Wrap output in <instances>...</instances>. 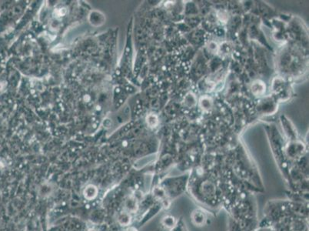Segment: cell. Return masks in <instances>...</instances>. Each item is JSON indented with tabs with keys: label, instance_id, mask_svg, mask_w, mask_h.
Segmentation results:
<instances>
[{
	"label": "cell",
	"instance_id": "cell-1",
	"mask_svg": "<svg viewBox=\"0 0 309 231\" xmlns=\"http://www.w3.org/2000/svg\"><path fill=\"white\" fill-rule=\"evenodd\" d=\"M266 86L263 84V82H254L252 86V91L254 94H262L264 93Z\"/></svg>",
	"mask_w": 309,
	"mask_h": 231
},
{
	"label": "cell",
	"instance_id": "cell-2",
	"mask_svg": "<svg viewBox=\"0 0 309 231\" xmlns=\"http://www.w3.org/2000/svg\"><path fill=\"white\" fill-rule=\"evenodd\" d=\"M157 118L156 116L154 115H149L148 117H147V123L150 126L153 127V126H156L157 124Z\"/></svg>",
	"mask_w": 309,
	"mask_h": 231
}]
</instances>
